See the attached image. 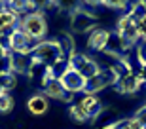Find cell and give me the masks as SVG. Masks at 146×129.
<instances>
[{"instance_id": "9", "label": "cell", "mask_w": 146, "mask_h": 129, "mask_svg": "<svg viewBox=\"0 0 146 129\" xmlns=\"http://www.w3.org/2000/svg\"><path fill=\"white\" fill-rule=\"evenodd\" d=\"M144 86L141 80V76L137 72H127V74H121L118 80V91L125 93V95H133V93L141 91V87Z\"/></svg>"}, {"instance_id": "31", "label": "cell", "mask_w": 146, "mask_h": 129, "mask_svg": "<svg viewBox=\"0 0 146 129\" xmlns=\"http://www.w3.org/2000/svg\"><path fill=\"white\" fill-rule=\"evenodd\" d=\"M142 2H144V4H146V0H142Z\"/></svg>"}, {"instance_id": "17", "label": "cell", "mask_w": 146, "mask_h": 129, "mask_svg": "<svg viewBox=\"0 0 146 129\" xmlns=\"http://www.w3.org/2000/svg\"><path fill=\"white\" fill-rule=\"evenodd\" d=\"M57 44H59L61 51H63V55H65L66 59L76 51V49H74V42H72V36H70V34H66V32L57 38Z\"/></svg>"}, {"instance_id": "28", "label": "cell", "mask_w": 146, "mask_h": 129, "mask_svg": "<svg viewBox=\"0 0 146 129\" xmlns=\"http://www.w3.org/2000/svg\"><path fill=\"white\" fill-rule=\"evenodd\" d=\"M127 127H129V129H144L142 124L135 118V116H133V118H127Z\"/></svg>"}, {"instance_id": "16", "label": "cell", "mask_w": 146, "mask_h": 129, "mask_svg": "<svg viewBox=\"0 0 146 129\" xmlns=\"http://www.w3.org/2000/svg\"><path fill=\"white\" fill-rule=\"evenodd\" d=\"M15 86H17V76L11 70L0 74V91L2 93H10L11 89H15Z\"/></svg>"}, {"instance_id": "14", "label": "cell", "mask_w": 146, "mask_h": 129, "mask_svg": "<svg viewBox=\"0 0 146 129\" xmlns=\"http://www.w3.org/2000/svg\"><path fill=\"white\" fill-rule=\"evenodd\" d=\"M17 21H19V15H17L15 11H11L8 6L0 8V32L11 34V31L17 25Z\"/></svg>"}, {"instance_id": "21", "label": "cell", "mask_w": 146, "mask_h": 129, "mask_svg": "<svg viewBox=\"0 0 146 129\" xmlns=\"http://www.w3.org/2000/svg\"><path fill=\"white\" fill-rule=\"evenodd\" d=\"M15 106L11 93H0V114H10Z\"/></svg>"}, {"instance_id": "20", "label": "cell", "mask_w": 146, "mask_h": 129, "mask_svg": "<svg viewBox=\"0 0 146 129\" xmlns=\"http://www.w3.org/2000/svg\"><path fill=\"white\" fill-rule=\"evenodd\" d=\"M129 15H133L137 21H142V19H146V4L142 2V0H133L131 10H129Z\"/></svg>"}, {"instance_id": "11", "label": "cell", "mask_w": 146, "mask_h": 129, "mask_svg": "<svg viewBox=\"0 0 146 129\" xmlns=\"http://www.w3.org/2000/svg\"><path fill=\"white\" fill-rule=\"evenodd\" d=\"M8 61H10V70L13 74H29V68L33 64V55L29 53H11L8 55Z\"/></svg>"}, {"instance_id": "22", "label": "cell", "mask_w": 146, "mask_h": 129, "mask_svg": "<svg viewBox=\"0 0 146 129\" xmlns=\"http://www.w3.org/2000/svg\"><path fill=\"white\" fill-rule=\"evenodd\" d=\"M6 6H8L11 11H15L17 15H21V13H27V11H29V0H8Z\"/></svg>"}, {"instance_id": "6", "label": "cell", "mask_w": 146, "mask_h": 129, "mask_svg": "<svg viewBox=\"0 0 146 129\" xmlns=\"http://www.w3.org/2000/svg\"><path fill=\"white\" fill-rule=\"evenodd\" d=\"M97 23V15H93L89 10L78 8L76 11L70 13V29L76 34H84V32H91Z\"/></svg>"}, {"instance_id": "3", "label": "cell", "mask_w": 146, "mask_h": 129, "mask_svg": "<svg viewBox=\"0 0 146 129\" xmlns=\"http://www.w3.org/2000/svg\"><path fill=\"white\" fill-rule=\"evenodd\" d=\"M116 34L121 38V42L127 49L139 46V21H137L133 15L125 13V15L119 17L118 27H116Z\"/></svg>"}, {"instance_id": "2", "label": "cell", "mask_w": 146, "mask_h": 129, "mask_svg": "<svg viewBox=\"0 0 146 129\" xmlns=\"http://www.w3.org/2000/svg\"><path fill=\"white\" fill-rule=\"evenodd\" d=\"M31 55H33L34 61L42 63L44 66H48V68L53 66L59 59H65V55H63V51H61L57 40H42V42H38L36 48H34V51Z\"/></svg>"}, {"instance_id": "29", "label": "cell", "mask_w": 146, "mask_h": 129, "mask_svg": "<svg viewBox=\"0 0 146 129\" xmlns=\"http://www.w3.org/2000/svg\"><path fill=\"white\" fill-rule=\"evenodd\" d=\"M82 4H86V6H91V8H95V6H101V4H103V0H82Z\"/></svg>"}, {"instance_id": "32", "label": "cell", "mask_w": 146, "mask_h": 129, "mask_svg": "<svg viewBox=\"0 0 146 129\" xmlns=\"http://www.w3.org/2000/svg\"><path fill=\"white\" fill-rule=\"evenodd\" d=\"M4 2H8V0H4Z\"/></svg>"}, {"instance_id": "27", "label": "cell", "mask_w": 146, "mask_h": 129, "mask_svg": "<svg viewBox=\"0 0 146 129\" xmlns=\"http://www.w3.org/2000/svg\"><path fill=\"white\" fill-rule=\"evenodd\" d=\"M139 38L141 42H146V19L139 21Z\"/></svg>"}, {"instance_id": "26", "label": "cell", "mask_w": 146, "mask_h": 129, "mask_svg": "<svg viewBox=\"0 0 146 129\" xmlns=\"http://www.w3.org/2000/svg\"><path fill=\"white\" fill-rule=\"evenodd\" d=\"M135 118L139 120V122L142 124V127L146 129V104H144V106H141V108L135 112Z\"/></svg>"}, {"instance_id": "13", "label": "cell", "mask_w": 146, "mask_h": 129, "mask_svg": "<svg viewBox=\"0 0 146 129\" xmlns=\"http://www.w3.org/2000/svg\"><path fill=\"white\" fill-rule=\"evenodd\" d=\"M78 104H80V106L87 112L89 120L99 118L101 112H103V104H101V101L97 99V95H91V93H84V97L80 99Z\"/></svg>"}, {"instance_id": "10", "label": "cell", "mask_w": 146, "mask_h": 129, "mask_svg": "<svg viewBox=\"0 0 146 129\" xmlns=\"http://www.w3.org/2000/svg\"><path fill=\"white\" fill-rule=\"evenodd\" d=\"M108 38H110L108 29L95 27L89 32V36H87V48L91 51H104L106 46H108Z\"/></svg>"}, {"instance_id": "8", "label": "cell", "mask_w": 146, "mask_h": 129, "mask_svg": "<svg viewBox=\"0 0 146 129\" xmlns=\"http://www.w3.org/2000/svg\"><path fill=\"white\" fill-rule=\"evenodd\" d=\"M61 82H63L65 89H66V91H70V93H84V91H86L87 80L80 74V72H76L74 68L66 70L65 74H63V78H61Z\"/></svg>"}, {"instance_id": "23", "label": "cell", "mask_w": 146, "mask_h": 129, "mask_svg": "<svg viewBox=\"0 0 146 129\" xmlns=\"http://www.w3.org/2000/svg\"><path fill=\"white\" fill-rule=\"evenodd\" d=\"M57 8L61 11H66V13H72L78 8H82V0H57Z\"/></svg>"}, {"instance_id": "1", "label": "cell", "mask_w": 146, "mask_h": 129, "mask_svg": "<svg viewBox=\"0 0 146 129\" xmlns=\"http://www.w3.org/2000/svg\"><path fill=\"white\" fill-rule=\"evenodd\" d=\"M19 29H21L27 36H31L34 42H42L46 34H48V19L44 15L42 10L29 11L21 17L19 21Z\"/></svg>"}, {"instance_id": "4", "label": "cell", "mask_w": 146, "mask_h": 129, "mask_svg": "<svg viewBox=\"0 0 146 129\" xmlns=\"http://www.w3.org/2000/svg\"><path fill=\"white\" fill-rule=\"evenodd\" d=\"M118 80H119V74H118V70L114 68V66L101 68L97 74L93 76V78H89V80H87L86 91H84V93H91V95H95V93L103 91V89L114 86V84H118Z\"/></svg>"}, {"instance_id": "18", "label": "cell", "mask_w": 146, "mask_h": 129, "mask_svg": "<svg viewBox=\"0 0 146 129\" xmlns=\"http://www.w3.org/2000/svg\"><path fill=\"white\" fill-rule=\"evenodd\" d=\"M68 116H70V120H72V122H76V124H86L87 120H89L87 112L80 106V104H78V102H74V104L68 106Z\"/></svg>"}, {"instance_id": "30", "label": "cell", "mask_w": 146, "mask_h": 129, "mask_svg": "<svg viewBox=\"0 0 146 129\" xmlns=\"http://www.w3.org/2000/svg\"><path fill=\"white\" fill-rule=\"evenodd\" d=\"M137 74L141 76L142 84H146V64H141V68H139V72H137Z\"/></svg>"}, {"instance_id": "15", "label": "cell", "mask_w": 146, "mask_h": 129, "mask_svg": "<svg viewBox=\"0 0 146 129\" xmlns=\"http://www.w3.org/2000/svg\"><path fill=\"white\" fill-rule=\"evenodd\" d=\"M27 108H29V112L33 114V116H44V114L49 110L48 97H44L42 93L33 95L31 99H29V102H27Z\"/></svg>"}, {"instance_id": "24", "label": "cell", "mask_w": 146, "mask_h": 129, "mask_svg": "<svg viewBox=\"0 0 146 129\" xmlns=\"http://www.w3.org/2000/svg\"><path fill=\"white\" fill-rule=\"evenodd\" d=\"M131 2L133 0H103V4L106 8H112V10H125Z\"/></svg>"}, {"instance_id": "12", "label": "cell", "mask_w": 146, "mask_h": 129, "mask_svg": "<svg viewBox=\"0 0 146 129\" xmlns=\"http://www.w3.org/2000/svg\"><path fill=\"white\" fill-rule=\"evenodd\" d=\"M65 86L59 78H48V80L42 84V95L49 97V99H55V101H65Z\"/></svg>"}, {"instance_id": "5", "label": "cell", "mask_w": 146, "mask_h": 129, "mask_svg": "<svg viewBox=\"0 0 146 129\" xmlns=\"http://www.w3.org/2000/svg\"><path fill=\"white\" fill-rule=\"evenodd\" d=\"M68 63H70V68H74L76 72H80L86 80L93 78V76L101 70V66H99V63L95 59H89V55L78 53V51H74V53L68 57Z\"/></svg>"}, {"instance_id": "7", "label": "cell", "mask_w": 146, "mask_h": 129, "mask_svg": "<svg viewBox=\"0 0 146 129\" xmlns=\"http://www.w3.org/2000/svg\"><path fill=\"white\" fill-rule=\"evenodd\" d=\"M36 44L31 36H27L21 29H13L10 34V51L11 53H33Z\"/></svg>"}, {"instance_id": "25", "label": "cell", "mask_w": 146, "mask_h": 129, "mask_svg": "<svg viewBox=\"0 0 146 129\" xmlns=\"http://www.w3.org/2000/svg\"><path fill=\"white\" fill-rule=\"evenodd\" d=\"M49 6V0H29V10L34 11V10H42V8H48Z\"/></svg>"}, {"instance_id": "19", "label": "cell", "mask_w": 146, "mask_h": 129, "mask_svg": "<svg viewBox=\"0 0 146 129\" xmlns=\"http://www.w3.org/2000/svg\"><path fill=\"white\" fill-rule=\"evenodd\" d=\"M70 68V63H68V59H59L57 61V63L53 64V66H49V76H51V78H63V74H65L66 70Z\"/></svg>"}]
</instances>
